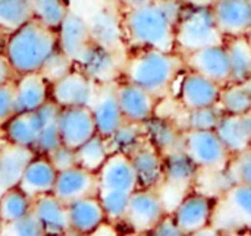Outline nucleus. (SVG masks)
Returning <instances> with one entry per match:
<instances>
[{
    "instance_id": "obj_1",
    "label": "nucleus",
    "mask_w": 251,
    "mask_h": 236,
    "mask_svg": "<svg viewBox=\"0 0 251 236\" xmlns=\"http://www.w3.org/2000/svg\"><path fill=\"white\" fill-rule=\"evenodd\" d=\"M184 6L178 0H151L122 9V25L128 51L157 48L175 51V29Z\"/></svg>"
},
{
    "instance_id": "obj_2",
    "label": "nucleus",
    "mask_w": 251,
    "mask_h": 236,
    "mask_svg": "<svg viewBox=\"0 0 251 236\" xmlns=\"http://www.w3.org/2000/svg\"><path fill=\"white\" fill-rule=\"evenodd\" d=\"M184 71L182 54L157 48H141L128 51L121 79L144 88L162 101L172 93Z\"/></svg>"
},
{
    "instance_id": "obj_3",
    "label": "nucleus",
    "mask_w": 251,
    "mask_h": 236,
    "mask_svg": "<svg viewBox=\"0 0 251 236\" xmlns=\"http://www.w3.org/2000/svg\"><path fill=\"white\" fill-rule=\"evenodd\" d=\"M57 48V29H51L32 18L6 37L3 51L19 75L37 72Z\"/></svg>"
},
{
    "instance_id": "obj_4",
    "label": "nucleus",
    "mask_w": 251,
    "mask_h": 236,
    "mask_svg": "<svg viewBox=\"0 0 251 236\" xmlns=\"http://www.w3.org/2000/svg\"><path fill=\"white\" fill-rule=\"evenodd\" d=\"M225 37L216 25L210 7H185L175 29V51L188 54L213 44H224Z\"/></svg>"
},
{
    "instance_id": "obj_5",
    "label": "nucleus",
    "mask_w": 251,
    "mask_h": 236,
    "mask_svg": "<svg viewBox=\"0 0 251 236\" xmlns=\"http://www.w3.org/2000/svg\"><path fill=\"white\" fill-rule=\"evenodd\" d=\"M210 225L219 235L240 234L251 228V185L232 184L215 198Z\"/></svg>"
},
{
    "instance_id": "obj_6",
    "label": "nucleus",
    "mask_w": 251,
    "mask_h": 236,
    "mask_svg": "<svg viewBox=\"0 0 251 236\" xmlns=\"http://www.w3.org/2000/svg\"><path fill=\"white\" fill-rule=\"evenodd\" d=\"M184 151L200 172H224L232 156L216 131L185 129Z\"/></svg>"
},
{
    "instance_id": "obj_7",
    "label": "nucleus",
    "mask_w": 251,
    "mask_h": 236,
    "mask_svg": "<svg viewBox=\"0 0 251 236\" xmlns=\"http://www.w3.org/2000/svg\"><path fill=\"white\" fill-rule=\"evenodd\" d=\"M166 213V206L157 189L138 188L129 197L122 223L134 234H150Z\"/></svg>"
},
{
    "instance_id": "obj_8",
    "label": "nucleus",
    "mask_w": 251,
    "mask_h": 236,
    "mask_svg": "<svg viewBox=\"0 0 251 236\" xmlns=\"http://www.w3.org/2000/svg\"><path fill=\"white\" fill-rule=\"evenodd\" d=\"M125 59L126 54L112 51L91 41L90 46L76 59L75 66L100 85L115 82L122 78V68Z\"/></svg>"
},
{
    "instance_id": "obj_9",
    "label": "nucleus",
    "mask_w": 251,
    "mask_h": 236,
    "mask_svg": "<svg viewBox=\"0 0 251 236\" xmlns=\"http://www.w3.org/2000/svg\"><path fill=\"white\" fill-rule=\"evenodd\" d=\"M213 206V197L193 189L187 192L172 212L182 235H197L201 229L209 226L212 222Z\"/></svg>"
},
{
    "instance_id": "obj_10",
    "label": "nucleus",
    "mask_w": 251,
    "mask_h": 236,
    "mask_svg": "<svg viewBox=\"0 0 251 236\" xmlns=\"http://www.w3.org/2000/svg\"><path fill=\"white\" fill-rule=\"evenodd\" d=\"M90 34L93 43L103 46L112 51L128 54L124 25H122V9L103 6L91 13L88 18Z\"/></svg>"
},
{
    "instance_id": "obj_11",
    "label": "nucleus",
    "mask_w": 251,
    "mask_h": 236,
    "mask_svg": "<svg viewBox=\"0 0 251 236\" xmlns=\"http://www.w3.org/2000/svg\"><path fill=\"white\" fill-rule=\"evenodd\" d=\"M99 84L87 76L79 68H74L66 76L50 85V98L60 107L88 106L91 107Z\"/></svg>"
},
{
    "instance_id": "obj_12",
    "label": "nucleus",
    "mask_w": 251,
    "mask_h": 236,
    "mask_svg": "<svg viewBox=\"0 0 251 236\" xmlns=\"http://www.w3.org/2000/svg\"><path fill=\"white\" fill-rule=\"evenodd\" d=\"M221 91L222 87L215 81L185 69L179 76L176 98L182 109L193 110L219 104Z\"/></svg>"
},
{
    "instance_id": "obj_13",
    "label": "nucleus",
    "mask_w": 251,
    "mask_h": 236,
    "mask_svg": "<svg viewBox=\"0 0 251 236\" xmlns=\"http://www.w3.org/2000/svg\"><path fill=\"white\" fill-rule=\"evenodd\" d=\"M182 57L185 69L194 71L215 81L221 87L231 82V66L225 43L203 47L200 50L184 54Z\"/></svg>"
},
{
    "instance_id": "obj_14",
    "label": "nucleus",
    "mask_w": 251,
    "mask_h": 236,
    "mask_svg": "<svg viewBox=\"0 0 251 236\" xmlns=\"http://www.w3.org/2000/svg\"><path fill=\"white\" fill-rule=\"evenodd\" d=\"M62 144L76 150L97 134L96 120L88 106L62 107L57 118Z\"/></svg>"
},
{
    "instance_id": "obj_15",
    "label": "nucleus",
    "mask_w": 251,
    "mask_h": 236,
    "mask_svg": "<svg viewBox=\"0 0 251 236\" xmlns=\"http://www.w3.org/2000/svg\"><path fill=\"white\" fill-rule=\"evenodd\" d=\"M116 94L126 122L146 123L157 113L160 101L153 94L129 81L119 79L116 84Z\"/></svg>"
},
{
    "instance_id": "obj_16",
    "label": "nucleus",
    "mask_w": 251,
    "mask_h": 236,
    "mask_svg": "<svg viewBox=\"0 0 251 236\" xmlns=\"http://www.w3.org/2000/svg\"><path fill=\"white\" fill-rule=\"evenodd\" d=\"M53 194L66 206L99 194V176L81 166H74L57 173Z\"/></svg>"
},
{
    "instance_id": "obj_17",
    "label": "nucleus",
    "mask_w": 251,
    "mask_h": 236,
    "mask_svg": "<svg viewBox=\"0 0 251 236\" xmlns=\"http://www.w3.org/2000/svg\"><path fill=\"white\" fill-rule=\"evenodd\" d=\"M97 176L99 189L132 194L140 188L131 157L125 153H112L97 172Z\"/></svg>"
},
{
    "instance_id": "obj_18",
    "label": "nucleus",
    "mask_w": 251,
    "mask_h": 236,
    "mask_svg": "<svg viewBox=\"0 0 251 236\" xmlns=\"http://www.w3.org/2000/svg\"><path fill=\"white\" fill-rule=\"evenodd\" d=\"M116 84L118 81L100 84L97 88L96 98L91 104V112L97 126V134H100L104 138L110 137L122 123L126 122L118 101Z\"/></svg>"
},
{
    "instance_id": "obj_19",
    "label": "nucleus",
    "mask_w": 251,
    "mask_h": 236,
    "mask_svg": "<svg viewBox=\"0 0 251 236\" xmlns=\"http://www.w3.org/2000/svg\"><path fill=\"white\" fill-rule=\"evenodd\" d=\"M212 12L225 38L251 34V0H218Z\"/></svg>"
},
{
    "instance_id": "obj_20",
    "label": "nucleus",
    "mask_w": 251,
    "mask_h": 236,
    "mask_svg": "<svg viewBox=\"0 0 251 236\" xmlns=\"http://www.w3.org/2000/svg\"><path fill=\"white\" fill-rule=\"evenodd\" d=\"M91 41L88 19L78 12L69 10L57 28V47L71 59H74V62H76Z\"/></svg>"
},
{
    "instance_id": "obj_21",
    "label": "nucleus",
    "mask_w": 251,
    "mask_h": 236,
    "mask_svg": "<svg viewBox=\"0 0 251 236\" xmlns=\"http://www.w3.org/2000/svg\"><path fill=\"white\" fill-rule=\"evenodd\" d=\"M199 173L200 169L184 150L169 153L163 156V184L160 187L190 192L197 184Z\"/></svg>"
},
{
    "instance_id": "obj_22",
    "label": "nucleus",
    "mask_w": 251,
    "mask_h": 236,
    "mask_svg": "<svg viewBox=\"0 0 251 236\" xmlns=\"http://www.w3.org/2000/svg\"><path fill=\"white\" fill-rule=\"evenodd\" d=\"M32 213L40 220L46 235H72L68 206L53 192L34 198Z\"/></svg>"
},
{
    "instance_id": "obj_23",
    "label": "nucleus",
    "mask_w": 251,
    "mask_h": 236,
    "mask_svg": "<svg viewBox=\"0 0 251 236\" xmlns=\"http://www.w3.org/2000/svg\"><path fill=\"white\" fill-rule=\"evenodd\" d=\"M57 173L59 172L50 163L47 156L37 154L25 167L18 188L22 189L32 200L40 195L50 194L53 192Z\"/></svg>"
},
{
    "instance_id": "obj_24",
    "label": "nucleus",
    "mask_w": 251,
    "mask_h": 236,
    "mask_svg": "<svg viewBox=\"0 0 251 236\" xmlns=\"http://www.w3.org/2000/svg\"><path fill=\"white\" fill-rule=\"evenodd\" d=\"M16 112H35L50 100V84L40 71L22 73L15 79Z\"/></svg>"
},
{
    "instance_id": "obj_25",
    "label": "nucleus",
    "mask_w": 251,
    "mask_h": 236,
    "mask_svg": "<svg viewBox=\"0 0 251 236\" xmlns=\"http://www.w3.org/2000/svg\"><path fill=\"white\" fill-rule=\"evenodd\" d=\"M134 165L138 187L157 189L163 184V156L149 141V138L129 154Z\"/></svg>"
},
{
    "instance_id": "obj_26",
    "label": "nucleus",
    "mask_w": 251,
    "mask_h": 236,
    "mask_svg": "<svg viewBox=\"0 0 251 236\" xmlns=\"http://www.w3.org/2000/svg\"><path fill=\"white\" fill-rule=\"evenodd\" d=\"M35 156L37 153L32 148L9 141L0 148V194L18 187L25 167Z\"/></svg>"
},
{
    "instance_id": "obj_27",
    "label": "nucleus",
    "mask_w": 251,
    "mask_h": 236,
    "mask_svg": "<svg viewBox=\"0 0 251 236\" xmlns=\"http://www.w3.org/2000/svg\"><path fill=\"white\" fill-rule=\"evenodd\" d=\"M144 126L149 141L162 153V156L184 150V129L174 119L156 113Z\"/></svg>"
},
{
    "instance_id": "obj_28",
    "label": "nucleus",
    "mask_w": 251,
    "mask_h": 236,
    "mask_svg": "<svg viewBox=\"0 0 251 236\" xmlns=\"http://www.w3.org/2000/svg\"><path fill=\"white\" fill-rule=\"evenodd\" d=\"M72 235H93L107 220L104 209L97 195L78 200L68 206Z\"/></svg>"
},
{
    "instance_id": "obj_29",
    "label": "nucleus",
    "mask_w": 251,
    "mask_h": 236,
    "mask_svg": "<svg viewBox=\"0 0 251 236\" xmlns=\"http://www.w3.org/2000/svg\"><path fill=\"white\" fill-rule=\"evenodd\" d=\"M216 132L231 154L249 148L251 147V112L244 115L225 113L216 128Z\"/></svg>"
},
{
    "instance_id": "obj_30",
    "label": "nucleus",
    "mask_w": 251,
    "mask_h": 236,
    "mask_svg": "<svg viewBox=\"0 0 251 236\" xmlns=\"http://www.w3.org/2000/svg\"><path fill=\"white\" fill-rule=\"evenodd\" d=\"M60 109L62 107L50 98L46 104H43L40 109L35 110L40 118V122H41L38 138L32 147V150L37 154L46 156L56 147L62 145L59 125H57V118H59Z\"/></svg>"
},
{
    "instance_id": "obj_31",
    "label": "nucleus",
    "mask_w": 251,
    "mask_h": 236,
    "mask_svg": "<svg viewBox=\"0 0 251 236\" xmlns=\"http://www.w3.org/2000/svg\"><path fill=\"white\" fill-rule=\"evenodd\" d=\"M41 122L37 112H19L3 126L6 141L32 148L38 134H40Z\"/></svg>"
},
{
    "instance_id": "obj_32",
    "label": "nucleus",
    "mask_w": 251,
    "mask_h": 236,
    "mask_svg": "<svg viewBox=\"0 0 251 236\" xmlns=\"http://www.w3.org/2000/svg\"><path fill=\"white\" fill-rule=\"evenodd\" d=\"M231 66V82H241L251 76V40L249 35L225 38Z\"/></svg>"
},
{
    "instance_id": "obj_33",
    "label": "nucleus",
    "mask_w": 251,
    "mask_h": 236,
    "mask_svg": "<svg viewBox=\"0 0 251 236\" xmlns=\"http://www.w3.org/2000/svg\"><path fill=\"white\" fill-rule=\"evenodd\" d=\"M32 18V0H0V35H10Z\"/></svg>"
},
{
    "instance_id": "obj_34",
    "label": "nucleus",
    "mask_w": 251,
    "mask_h": 236,
    "mask_svg": "<svg viewBox=\"0 0 251 236\" xmlns=\"http://www.w3.org/2000/svg\"><path fill=\"white\" fill-rule=\"evenodd\" d=\"M219 106L225 113L244 115L251 112V76L241 82H229L222 87Z\"/></svg>"
},
{
    "instance_id": "obj_35",
    "label": "nucleus",
    "mask_w": 251,
    "mask_h": 236,
    "mask_svg": "<svg viewBox=\"0 0 251 236\" xmlns=\"http://www.w3.org/2000/svg\"><path fill=\"white\" fill-rule=\"evenodd\" d=\"M110 154L112 151L107 138L101 137L100 134H96L93 138H90L75 150L76 165L94 173L101 169Z\"/></svg>"
},
{
    "instance_id": "obj_36",
    "label": "nucleus",
    "mask_w": 251,
    "mask_h": 236,
    "mask_svg": "<svg viewBox=\"0 0 251 236\" xmlns=\"http://www.w3.org/2000/svg\"><path fill=\"white\" fill-rule=\"evenodd\" d=\"M147 140V132L144 123L125 122L122 123L110 137H107V142L112 153H134L144 141Z\"/></svg>"
},
{
    "instance_id": "obj_37",
    "label": "nucleus",
    "mask_w": 251,
    "mask_h": 236,
    "mask_svg": "<svg viewBox=\"0 0 251 236\" xmlns=\"http://www.w3.org/2000/svg\"><path fill=\"white\" fill-rule=\"evenodd\" d=\"M34 200L18 187L9 188L0 194V219L4 223H12L32 212Z\"/></svg>"
},
{
    "instance_id": "obj_38",
    "label": "nucleus",
    "mask_w": 251,
    "mask_h": 236,
    "mask_svg": "<svg viewBox=\"0 0 251 236\" xmlns=\"http://www.w3.org/2000/svg\"><path fill=\"white\" fill-rule=\"evenodd\" d=\"M184 122L179 123V126L185 129H197V131H216L222 116L225 112L221 109L219 104L210 106V107H201V109H193L185 110Z\"/></svg>"
},
{
    "instance_id": "obj_39",
    "label": "nucleus",
    "mask_w": 251,
    "mask_h": 236,
    "mask_svg": "<svg viewBox=\"0 0 251 236\" xmlns=\"http://www.w3.org/2000/svg\"><path fill=\"white\" fill-rule=\"evenodd\" d=\"M34 18L51 29H57L71 10L68 0H32Z\"/></svg>"
},
{
    "instance_id": "obj_40",
    "label": "nucleus",
    "mask_w": 251,
    "mask_h": 236,
    "mask_svg": "<svg viewBox=\"0 0 251 236\" xmlns=\"http://www.w3.org/2000/svg\"><path fill=\"white\" fill-rule=\"evenodd\" d=\"M97 197H99V200H100V203H101V206L104 209L107 220L115 223V225L122 223V220L125 217V213H126V209H128L131 194L121 192V191L99 189Z\"/></svg>"
},
{
    "instance_id": "obj_41",
    "label": "nucleus",
    "mask_w": 251,
    "mask_h": 236,
    "mask_svg": "<svg viewBox=\"0 0 251 236\" xmlns=\"http://www.w3.org/2000/svg\"><path fill=\"white\" fill-rule=\"evenodd\" d=\"M224 173L231 185H251V147L232 154Z\"/></svg>"
},
{
    "instance_id": "obj_42",
    "label": "nucleus",
    "mask_w": 251,
    "mask_h": 236,
    "mask_svg": "<svg viewBox=\"0 0 251 236\" xmlns=\"http://www.w3.org/2000/svg\"><path fill=\"white\" fill-rule=\"evenodd\" d=\"M75 68L74 59H71L66 53H63L59 47L47 57L43 68L40 69L41 75L46 78V81L51 85L56 81L66 76L72 69Z\"/></svg>"
},
{
    "instance_id": "obj_43",
    "label": "nucleus",
    "mask_w": 251,
    "mask_h": 236,
    "mask_svg": "<svg viewBox=\"0 0 251 236\" xmlns=\"http://www.w3.org/2000/svg\"><path fill=\"white\" fill-rule=\"evenodd\" d=\"M0 235H15V236H38L46 235L44 228L41 226L37 216L31 212L29 214L24 216L19 220H15L12 223H4L1 228Z\"/></svg>"
},
{
    "instance_id": "obj_44",
    "label": "nucleus",
    "mask_w": 251,
    "mask_h": 236,
    "mask_svg": "<svg viewBox=\"0 0 251 236\" xmlns=\"http://www.w3.org/2000/svg\"><path fill=\"white\" fill-rule=\"evenodd\" d=\"M16 113L15 81H10L0 85V128H3Z\"/></svg>"
},
{
    "instance_id": "obj_45",
    "label": "nucleus",
    "mask_w": 251,
    "mask_h": 236,
    "mask_svg": "<svg viewBox=\"0 0 251 236\" xmlns=\"http://www.w3.org/2000/svg\"><path fill=\"white\" fill-rule=\"evenodd\" d=\"M50 163L54 166L57 172H63L66 169H71L76 166V157H75V150L66 147V145H59L54 150H51L49 154H46Z\"/></svg>"
},
{
    "instance_id": "obj_46",
    "label": "nucleus",
    "mask_w": 251,
    "mask_h": 236,
    "mask_svg": "<svg viewBox=\"0 0 251 236\" xmlns=\"http://www.w3.org/2000/svg\"><path fill=\"white\" fill-rule=\"evenodd\" d=\"M151 235H159V236H176L182 235L179 226L176 225L172 213H166L159 222L157 225L153 228V231L150 232Z\"/></svg>"
},
{
    "instance_id": "obj_47",
    "label": "nucleus",
    "mask_w": 251,
    "mask_h": 236,
    "mask_svg": "<svg viewBox=\"0 0 251 236\" xmlns=\"http://www.w3.org/2000/svg\"><path fill=\"white\" fill-rule=\"evenodd\" d=\"M18 78V73L15 72L12 63L9 62L7 56L4 54V51H0V85L7 84L10 81H15Z\"/></svg>"
},
{
    "instance_id": "obj_48",
    "label": "nucleus",
    "mask_w": 251,
    "mask_h": 236,
    "mask_svg": "<svg viewBox=\"0 0 251 236\" xmlns=\"http://www.w3.org/2000/svg\"><path fill=\"white\" fill-rule=\"evenodd\" d=\"M185 7H213L218 0H178Z\"/></svg>"
},
{
    "instance_id": "obj_49",
    "label": "nucleus",
    "mask_w": 251,
    "mask_h": 236,
    "mask_svg": "<svg viewBox=\"0 0 251 236\" xmlns=\"http://www.w3.org/2000/svg\"><path fill=\"white\" fill-rule=\"evenodd\" d=\"M121 9H128V7H135V6H140V4H144V3H149L151 0H113Z\"/></svg>"
},
{
    "instance_id": "obj_50",
    "label": "nucleus",
    "mask_w": 251,
    "mask_h": 236,
    "mask_svg": "<svg viewBox=\"0 0 251 236\" xmlns=\"http://www.w3.org/2000/svg\"><path fill=\"white\" fill-rule=\"evenodd\" d=\"M1 228H3V222H1V219H0V234H1Z\"/></svg>"
},
{
    "instance_id": "obj_51",
    "label": "nucleus",
    "mask_w": 251,
    "mask_h": 236,
    "mask_svg": "<svg viewBox=\"0 0 251 236\" xmlns=\"http://www.w3.org/2000/svg\"><path fill=\"white\" fill-rule=\"evenodd\" d=\"M249 232H250V234H251V228H250V231H249Z\"/></svg>"
},
{
    "instance_id": "obj_52",
    "label": "nucleus",
    "mask_w": 251,
    "mask_h": 236,
    "mask_svg": "<svg viewBox=\"0 0 251 236\" xmlns=\"http://www.w3.org/2000/svg\"><path fill=\"white\" fill-rule=\"evenodd\" d=\"M249 37H250V40H251V34H250V35H249Z\"/></svg>"
}]
</instances>
